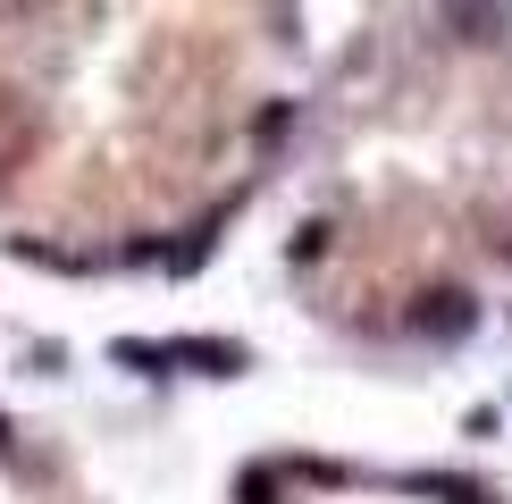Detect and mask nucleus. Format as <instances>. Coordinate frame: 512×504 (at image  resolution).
<instances>
[{
	"instance_id": "7ed1b4c3",
	"label": "nucleus",
	"mask_w": 512,
	"mask_h": 504,
	"mask_svg": "<svg viewBox=\"0 0 512 504\" xmlns=\"http://www.w3.org/2000/svg\"><path fill=\"white\" fill-rule=\"evenodd\" d=\"M412 488L437 496V504H487V488H479V479H462V471H420Z\"/></svg>"
},
{
	"instance_id": "f03ea898",
	"label": "nucleus",
	"mask_w": 512,
	"mask_h": 504,
	"mask_svg": "<svg viewBox=\"0 0 512 504\" xmlns=\"http://www.w3.org/2000/svg\"><path fill=\"white\" fill-rule=\"evenodd\" d=\"M471 320H479V311H471V294H429V303L412 311V328H420V336H462Z\"/></svg>"
},
{
	"instance_id": "f257e3e1",
	"label": "nucleus",
	"mask_w": 512,
	"mask_h": 504,
	"mask_svg": "<svg viewBox=\"0 0 512 504\" xmlns=\"http://www.w3.org/2000/svg\"><path fill=\"white\" fill-rule=\"evenodd\" d=\"M168 362H194L210 378H236L244 370V345H219V336H185V345H168Z\"/></svg>"
},
{
	"instance_id": "20e7f679",
	"label": "nucleus",
	"mask_w": 512,
	"mask_h": 504,
	"mask_svg": "<svg viewBox=\"0 0 512 504\" xmlns=\"http://www.w3.org/2000/svg\"><path fill=\"white\" fill-rule=\"evenodd\" d=\"M110 353H118L126 370H168V345H143V336H118Z\"/></svg>"
}]
</instances>
